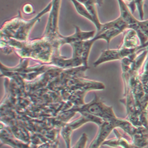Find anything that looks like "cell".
Returning <instances> with one entry per match:
<instances>
[{"mask_svg": "<svg viewBox=\"0 0 148 148\" xmlns=\"http://www.w3.org/2000/svg\"><path fill=\"white\" fill-rule=\"evenodd\" d=\"M1 49L6 54L14 51L21 58L32 59L49 65L55 53L52 43L43 37L27 41L1 39Z\"/></svg>", "mask_w": 148, "mask_h": 148, "instance_id": "obj_1", "label": "cell"}, {"mask_svg": "<svg viewBox=\"0 0 148 148\" xmlns=\"http://www.w3.org/2000/svg\"><path fill=\"white\" fill-rule=\"evenodd\" d=\"M51 2L49 3L38 14L30 20H25L22 17L19 10L18 14L10 20L3 23L1 28V39H13L20 41H27L30 32L36 23L51 9Z\"/></svg>", "mask_w": 148, "mask_h": 148, "instance_id": "obj_2", "label": "cell"}, {"mask_svg": "<svg viewBox=\"0 0 148 148\" xmlns=\"http://www.w3.org/2000/svg\"><path fill=\"white\" fill-rule=\"evenodd\" d=\"M29 59L21 58L20 63L15 67H8L1 62V77L9 79L19 78L25 82H32L51 68L54 65L39 63L29 66Z\"/></svg>", "mask_w": 148, "mask_h": 148, "instance_id": "obj_3", "label": "cell"}, {"mask_svg": "<svg viewBox=\"0 0 148 148\" xmlns=\"http://www.w3.org/2000/svg\"><path fill=\"white\" fill-rule=\"evenodd\" d=\"M61 0H51V7L49 12L48 20L42 37L49 40L54 46L55 53L54 56L60 55V40L62 36L58 31V18Z\"/></svg>", "mask_w": 148, "mask_h": 148, "instance_id": "obj_4", "label": "cell"}, {"mask_svg": "<svg viewBox=\"0 0 148 148\" xmlns=\"http://www.w3.org/2000/svg\"><path fill=\"white\" fill-rule=\"evenodd\" d=\"M68 110L75 113L79 112L80 114L87 113L99 117L104 120H109L116 117L113 108L106 105L101 98L97 95H95L94 99L90 102L85 103L80 106H73L68 109Z\"/></svg>", "mask_w": 148, "mask_h": 148, "instance_id": "obj_5", "label": "cell"}, {"mask_svg": "<svg viewBox=\"0 0 148 148\" xmlns=\"http://www.w3.org/2000/svg\"><path fill=\"white\" fill-rule=\"evenodd\" d=\"M103 121L104 120L99 117L87 113H83L81 114L79 118L65 124L61 128L60 134L65 142L66 148L71 147V135L75 130L88 122H93L99 126Z\"/></svg>", "mask_w": 148, "mask_h": 148, "instance_id": "obj_6", "label": "cell"}, {"mask_svg": "<svg viewBox=\"0 0 148 148\" xmlns=\"http://www.w3.org/2000/svg\"><path fill=\"white\" fill-rule=\"evenodd\" d=\"M148 41L143 44L140 45L138 47L133 49H127L120 47L117 49H108L103 51L100 54L99 57L93 63L95 67L100 64L114 60H121L123 58L127 57L134 53L138 52L139 50L147 47Z\"/></svg>", "mask_w": 148, "mask_h": 148, "instance_id": "obj_7", "label": "cell"}, {"mask_svg": "<svg viewBox=\"0 0 148 148\" xmlns=\"http://www.w3.org/2000/svg\"><path fill=\"white\" fill-rule=\"evenodd\" d=\"M121 119L115 117L104 120L99 126V130L94 139L90 143L88 148H99L106 140L110 133L116 128H120Z\"/></svg>", "mask_w": 148, "mask_h": 148, "instance_id": "obj_8", "label": "cell"}, {"mask_svg": "<svg viewBox=\"0 0 148 148\" xmlns=\"http://www.w3.org/2000/svg\"><path fill=\"white\" fill-rule=\"evenodd\" d=\"M75 32L74 34L66 36L62 35L60 40L61 47L65 44H69L71 45V44L76 42L89 40L92 39L96 34L95 31H82L78 26L75 25Z\"/></svg>", "mask_w": 148, "mask_h": 148, "instance_id": "obj_9", "label": "cell"}, {"mask_svg": "<svg viewBox=\"0 0 148 148\" xmlns=\"http://www.w3.org/2000/svg\"><path fill=\"white\" fill-rule=\"evenodd\" d=\"M1 140L3 144L11 146L13 148H34L29 143L16 138L9 128L5 125L4 129L1 128Z\"/></svg>", "mask_w": 148, "mask_h": 148, "instance_id": "obj_10", "label": "cell"}, {"mask_svg": "<svg viewBox=\"0 0 148 148\" xmlns=\"http://www.w3.org/2000/svg\"><path fill=\"white\" fill-rule=\"evenodd\" d=\"M140 78L145 92V96L142 102V109L145 113H148V53L146 60L143 65V71L142 73H140Z\"/></svg>", "mask_w": 148, "mask_h": 148, "instance_id": "obj_11", "label": "cell"}, {"mask_svg": "<svg viewBox=\"0 0 148 148\" xmlns=\"http://www.w3.org/2000/svg\"><path fill=\"white\" fill-rule=\"evenodd\" d=\"M140 40L136 32L132 29H128L124 32L122 45L120 47L127 49H133L140 45Z\"/></svg>", "mask_w": 148, "mask_h": 148, "instance_id": "obj_12", "label": "cell"}, {"mask_svg": "<svg viewBox=\"0 0 148 148\" xmlns=\"http://www.w3.org/2000/svg\"><path fill=\"white\" fill-rule=\"evenodd\" d=\"M80 2L88 10L91 16L95 20V24L97 28V31H99L102 27L101 24L99 20L97 11L96 9V5H97L96 0H77Z\"/></svg>", "mask_w": 148, "mask_h": 148, "instance_id": "obj_13", "label": "cell"}, {"mask_svg": "<svg viewBox=\"0 0 148 148\" xmlns=\"http://www.w3.org/2000/svg\"><path fill=\"white\" fill-rule=\"evenodd\" d=\"M123 31L117 27L110 28L102 32L96 33L95 35L92 38V40L95 42L97 40L103 39L108 44H109L110 40L120 34L122 33Z\"/></svg>", "mask_w": 148, "mask_h": 148, "instance_id": "obj_14", "label": "cell"}, {"mask_svg": "<svg viewBox=\"0 0 148 148\" xmlns=\"http://www.w3.org/2000/svg\"><path fill=\"white\" fill-rule=\"evenodd\" d=\"M72 3L73 4L76 11L77 13L80 14L81 16H83L84 17L87 18L90 21H91L94 24H95V20L93 18V17L91 16V15L90 14V13L88 12V10L86 9V8L79 1L77 0H70Z\"/></svg>", "mask_w": 148, "mask_h": 148, "instance_id": "obj_15", "label": "cell"}, {"mask_svg": "<svg viewBox=\"0 0 148 148\" xmlns=\"http://www.w3.org/2000/svg\"><path fill=\"white\" fill-rule=\"evenodd\" d=\"M88 140L87 135L86 133H83L75 145L71 148H86Z\"/></svg>", "mask_w": 148, "mask_h": 148, "instance_id": "obj_16", "label": "cell"}, {"mask_svg": "<svg viewBox=\"0 0 148 148\" xmlns=\"http://www.w3.org/2000/svg\"><path fill=\"white\" fill-rule=\"evenodd\" d=\"M117 146L121 148H136L132 143H130L124 137H121L119 139L117 142Z\"/></svg>", "mask_w": 148, "mask_h": 148, "instance_id": "obj_17", "label": "cell"}, {"mask_svg": "<svg viewBox=\"0 0 148 148\" xmlns=\"http://www.w3.org/2000/svg\"><path fill=\"white\" fill-rule=\"evenodd\" d=\"M145 0H135V3L138 10L139 16L140 20H143L144 18V10H143V5Z\"/></svg>", "mask_w": 148, "mask_h": 148, "instance_id": "obj_18", "label": "cell"}, {"mask_svg": "<svg viewBox=\"0 0 148 148\" xmlns=\"http://www.w3.org/2000/svg\"><path fill=\"white\" fill-rule=\"evenodd\" d=\"M139 28L141 32L148 38V19L142 20H140Z\"/></svg>", "mask_w": 148, "mask_h": 148, "instance_id": "obj_19", "label": "cell"}, {"mask_svg": "<svg viewBox=\"0 0 148 148\" xmlns=\"http://www.w3.org/2000/svg\"><path fill=\"white\" fill-rule=\"evenodd\" d=\"M58 145V142H46L43 144H41L39 146H33L34 148H57Z\"/></svg>", "mask_w": 148, "mask_h": 148, "instance_id": "obj_20", "label": "cell"}, {"mask_svg": "<svg viewBox=\"0 0 148 148\" xmlns=\"http://www.w3.org/2000/svg\"><path fill=\"white\" fill-rule=\"evenodd\" d=\"M23 12L27 14H30L34 12V8L30 3H26L23 7Z\"/></svg>", "mask_w": 148, "mask_h": 148, "instance_id": "obj_21", "label": "cell"}, {"mask_svg": "<svg viewBox=\"0 0 148 148\" xmlns=\"http://www.w3.org/2000/svg\"><path fill=\"white\" fill-rule=\"evenodd\" d=\"M147 146H148V145H147Z\"/></svg>", "mask_w": 148, "mask_h": 148, "instance_id": "obj_22", "label": "cell"}]
</instances>
